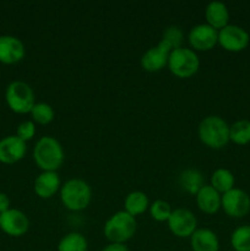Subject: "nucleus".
Here are the masks:
<instances>
[{"mask_svg":"<svg viewBox=\"0 0 250 251\" xmlns=\"http://www.w3.org/2000/svg\"><path fill=\"white\" fill-rule=\"evenodd\" d=\"M29 114H31L32 122L34 124L37 123V124L41 125L50 124L54 120V117H55V112H54L53 107L46 102H36Z\"/></svg>","mask_w":250,"mask_h":251,"instance_id":"b1692460","label":"nucleus"},{"mask_svg":"<svg viewBox=\"0 0 250 251\" xmlns=\"http://www.w3.org/2000/svg\"><path fill=\"white\" fill-rule=\"evenodd\" d=\"M205 19L206 24L220 31L229 25V10L225 2L211 1L205 9Z\"/></svg>","mask_w":250,"mask_h":251,"instance_id":"a211bd4d","label":"nucleus"},{"mask_svg":"<svg viewBox=\"0 0 250 251\" xmlns=\"http://www.w3.org/2000/svg\"><path fill=\"white\" fill-rule=\"evenodd\" d=\"M33 159L42 172H56L63 166L65 153L55 137L42 136L34 145Z\"/></svg>","mask_w":250,"mask_h":251,"instance_id":"f257e3e1","label":"nucleus"},{"mask_svg":"<svg viewBox=\"0 0 250 251\" xmlns=\"http://www.w3.org/2000/svg\"><path fill=\"white\" fill-rule=\"evenodd\" d=\"M149 211L152 220H154L156 222H167L173 212V208L167 201L154 200L153 202L150 203Z\"/></svg>","mask_w":250,"mask_h":251,"instance_id":"a878e982","label":"nucleus"},{"mask_svg":"<svg viewBox=\"0 0 250 251\" xmlns=\"http://www.w3.org/2000/svg\"><path fill=\"white\" fill-rule=\"evenodd\" d=\"M167 66L169 71L176 77L189 78L199 71L200 59L195 50L191 48L180 47L171 51Z\"/></svg>","mask_w":250,"mask_h":251,"instance_id":"39448f33","label":"nucleus"},{"mask_svg":"<svg viewBox=\"0 0 250 251\" xmlns=\"http://www.w3.org/2000/svg\"><path fill=\"white\" fill-rule=\"evenodd\" d=\"M5 100L12 112L17 114H27L36 104V97L31 86L24 81H12L6 87Z\"/></svg>","mask_w":250,"mask_h":251,"instance_id":"423d86ee","label":"nucleus"},{"mask_svg":"<svg viewBox=\"0 0 250 251\" xmlns=\"http://www.w3.org/2000/svg\"><path fill=\"white\" fill-rule=\"evenodd\" d=\"M230 245L234 251H250V226H240L230 234Z\"/></svg>","mask_w":250,"mask_h":251,"instance_id":"393cba45","label":"nucleus"},{"mask_svg":"<svg viewBox=\"0 0 250 251\" xmlns=\"http://www.w3.org/2000/svg\"><path fill=\"white\" fill-rule=\"evenodd\" d=\"M188 42L193 50L207 51L218 44V31L207 24H199L191 27Z\"/></svg>","mask_w":250,"mask_h":251,"instance_id":"9d476101","label":"nucleus"},{"mask_svg":"<svg viewBox=\"0 0 250 251\" xmlns=\"http://www.w3.org/2000/svg\"><path fill=\"white\" fill-rule=\"evenodd\" d=\"M200 141L212 150H221L229 142V125L220 115H207L198 127Z\"/></svg>","mask_w":250,"mask_h":251,"instance_id":"f03ea898","label":"nucleus"},{"mask_svg":"<svg viewBox=\"0 0 250 251\" xmlns=\"http://www.w3.org/2000/svg\"><path fill=\"white\" fill-rule=\"evenodd\" d=\"M88 242L83 234L71 232L64 235L58 243V251H87Z\"/></svg>","mask_w":250,"mask_h":251,"instance_id":"4be33fe9","label":"nucleus"},{"mask_svg":"<svg viewBox=\"0 0 250 251\" xmlns=\"http://www.w3.org/2000/svg\"><path fill=\"white\" fill-rule=\"evenodd\" d=\"M26 49L20 38L10 34L0 36V63L16 64L25 58Z\"/></svg>","mask_w":250,"mask_h":251,"instance_id":"4468645a","label":"nucleus"},{"mask_svg":"<svg viewBox=\"0 0 250 251\" xmlns=\"http://www.w3.org/2000/svg\"><path fill=\"white\" fill-rule=\"evenodd\" d=\"M250 36L243 27L238 25H227L218 31V44L225 50L239 53L249 46Z\"/></svg>","mask_w":250,"mask_h":251,"instance_id":"0eeeda50","label":"nucleus"},{"mask_svg":"<svg viewBox=\"0 0 250 251\" xmlns=\"http://www.w3.org/2000/svg\"><path fill=\"white\" fill-rule=\"evenodd\" d=\"M162 39H163L164 42H167V43L171 46L172 49L180 48L184 41L183 31H181L178 26L172 25V26H168L166 29H164Z\"/></svg>","mask_w":250,"mask_h":251,"instance_id":"bb28decb","label":"nucleus"},{"mask_svg":"<svg viewBox=\"0 0 250 251\" xmlns=\"http://www.w3.org/2000/svg\"><path fill=\"white\" fill-rule=\"evenodd\" d=\"M178 184L181 190L190 195H196L205 185L202 173L196 168H186L181 171L178 176Z\"/></svg>","mask_w":250,"mask_h":251,"instance_id":"6ab92c4d","label":"nucleus"},{"mask_svg":"<svg viewBox=\"0 0 250 251\" xmlns=\"http://www.w3.org/2000/svg\"><path fill=\"white\" fill-rule=\"evenodd\" d=\"M10 208V199L6 194L0 193V215Z\"/></svg>","mask_w":250,"mask_h":251,"instance_id":"c85d7f7f","label":"nucleus"},{"mask_svg":"<svg viewBox=\"0 0 250 251\" xmlns=\"http://www.w3.org/2000/svg\"><path fill=\"white\" fill-rule=\"evenodd\" d=\"M229 141L239 146L250 144V120L239 119L229 125Z\"/></svg>","mask_w":250,"mask_h":251,"instance_id":"5701e85b","label":"nucleus"},{"mask_svg":"<svg viewBox=\"0 0 250 251\" xmlns=\"http://www.w3.org/2000/svg\"><path fill=\"white\" fill-rule=\"evenodd\" d=\"M60 201L64 207L73 212L83 211L90 206L92 190L90 184L80 178H73L61 184Z\"/></svg>","mask_w":250,"mask_h":251,"instance_id":"7ed1b4c3","label":"nucleus"},{"mask_svg":"<svg viewBox=\"0 0 250 251\" xmlns=\"http://www.w3.org/2000/svg\"><path fill=\"white\" fill-rule=\"evenodd\" d=\"M60 188L61 181L56 172H42L34 179L33 190L41 199H51Z\"/></svg>","mask_w":250,"mask_h":251,"instance_id":"2eb2a0df","label":"nucleus"},{"mask_svg":"<svg viewBox=\"0 0 250 251\" xmlns=\"http://www.w3.org/2000/svg\"><path fill=\"white\" fill-rule=\"evenodd\" d=\"M136 229V218L132 217L131 215H129V213L123 210L113 213L105 221L104 227H103V233H104V237L110 243L125 244V243L129 242L134 237Z\"/></svg>","mask_w":250,"mask_h":251,"instance_id":"20e7f679","label":"nucleus"},{"mask_svg":"<svg viewBox=\"0 0 250 251\" xmlns=\"http://www.w3.org/2000/svg\"><path fill=\"white\" fill-rule=\"evenodd\" d=\"M150 208L149 196L144 191H131L124 200V211L132 217L142 215Z\"/></svg>","mask_w":250,"mask_h":251,"instance_id":"aec40b11","label":"nucleus"},{"mask_svg":"<svg viewBox=\"0 0 250 251\" xmlns=\"http://www.w3.org/2000/svg\"><path fill=\"white\" fill-rule=\"evenodd\" d=\"M27 152L26 142L16 135H10L0 140V162L14 164L21 161Z\"/></svg>","mask_w":250,"mask_h":251,"instance_id":"ddd939ff","label":"nucleus"},{"mask_svg":"<svg viewBox=\"0 0 250 251\" xmlns=\"http://www.w3.org/2000/svg\"><path fill=\"white\" fill-rule=\"evenodd\" d=\"M235 178L234 174L227 168H217L213 171L210 178V185L217 190L221 195L228 193L234 188Z\"/></svg>","mask_w":250,"mask_h":251,"instance_id":"412c9836","label":"nucleus"},{"mask_svg":"<svg viewBox=\"0 0 250 251\" xmlns=\"http://www.w3.org/2000/svg\"><path fill=\"white\" fill-rule=\"evenodd\" d=\"M172 50L173 49L171 48V46L161 39L157 46L151 47L142 54L140 59L141 68L147 73H158L167 66Z\"/></svg>","mask_w":250,"mask_h":251,"instance_id":"9b49d317","label":"nucleus"},{"mask_svg":"<svg viewBox=\"0 0 250 251\" xmlns=\"http://www.w3.org/2000/svg\"><path fill=\"white\" fill-rule=\"evenodd\" d=\"M196 205L201 212L206 215H215L222 206V195L217 190L208 185H203L201 190L195 195Z\"/></svg>","mask_w":250,"mask_h":251,"instance_id":"dca6fc26","label":"nucleus"},{"mask_svg":"<svg viewBox=\"0 0 250 251\" xmlns=\"http://www.w3.org/2000/svg\"><path fill=\"white\" fill-rule=\"evenodd\" d=\"M34 135H36V124L32 120H25L17 127L16 136H19L22 141H29L33 139Z\"/></svg>","mask_w":250,"mask_h":251,"instance_id":"cd10ccee","label":"nucleus"},{"mask_svg":"<svg viewBox=\"0 0 250 251\" xmlns=\"http://www.w3.org/2000/svg\"><path fill=\"white\" fill-rule=\"evenodd\" d=\"M167 223L172 234L178 238H190L198 229V220L188 208H174Z\"/></svg>","mask_w":250,"mask_h":251,"instance_id":"6e6552de","label":"nucleus"},{"mask_svg":"<svg viewBox=\"0 0 250 251\" xmlns=\"http://www.w3.org/2000/svg\"><path fill=\"white\" fill-rule=\"evenodd\" d=\"M0 229L10 237H22L29 229L27 215L17 208H9L0 215Z\"/></svg>","mask_w":250,"mask_h":251,"instance_id":"f8f14e48","label":"nucleus"},{"mask_svg":"<svg viewBox=\"0 0 250 251\" xmlns=\"http://www.w3.org/2000/svg\"><path fill=\"white\" fill-rule=\"evenodd\" d=\"M225 213L232 218H243L250 212V196L242 189L233 188L222 195V206Z\"/></svg>","mask_w":250,"mask_h":251,"instance_id":"1a4fd4ad","label":"nucleus"},{"mask_svg":"<svg viewBox=\"0 0 250 251\" xmlns=\"http://www.w3.org/2000/svg\"><path fill=\"white\" fill-rule=\"evenodd\" d=\"M100 251H129L125 244H115V243H109L107 247L103 248Z\"/></svg>","mask_w":250,"mask_h":251,"instance_id":"c756f323","label":"nucleus"},{"mask_svg":"<svg viewBox=\"0 0 250 251\" xmlns=\"http://www.w3.org/2000/svg\"><path fill=\"white\" fill-rule=\"evenodd\" d=\"M190 247L193 251H218L220 239L210 228H198L190 238Z\"/></svg>","mask_w":250,"mask_h":251,"instance_id":"f3484780","label":"nucleus"}]
</instances>
